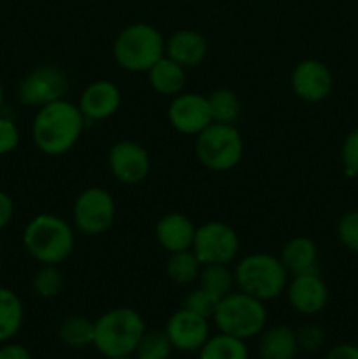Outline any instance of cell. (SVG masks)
<instances>
[{
	"label": "cell",
	"mask_w": 358,
	"mask_h": 359,
	"mask_svg": "<svg viewBox=\"0 0 358 359\" xmlns=\"http://www.w3.org/2000/svg\"><path fill=\"white\" fill-rule=\"evenodd\" d=\"M84 123L79 107L62 98L37 109L32 123V139L37 149L48 156H62L76 146Z\"/></svg>",
	"instance_id": "1"
},
{
	"label": "cell",
	"mask_w": 358,
	"mask_h": 359,
	"mask_svg": "<svg viewBox=\"0 0 358 359\" xmlns=\"http://www.w3.org/2000/svg\"><path fill=\"white\" fill-rule=\"evenodd\" d=\"M144 333L146 326L139 312L130 307H118L95 321L93 346L107 359L126 358L135 353Z\"/></svg>",
	"instance_id": "2"
},
{
	"label": "cell",
	"mask_w": 358,
	"mask_h": 359,
	"mask_svg": "<svg viewBox=\"0 0 358 359\" xmlns=\"http://www.w3.org/2000/svg\"><path fill=\"white\" fill-rule=\"evenodd\" d=\"M23 244L28 255L42 265H58L72 252L74 231L63 217L39 214L23 231Z\"/></svg>",
	"instance_id": "3"
},
{
	"label": "cell",
	"mask_w": 358,
	"mask_h": 359,
	"mask_svg": "<svg viewBox=\"0 0 358 359\" xmlns=\"http://www.w3.org/2000/svg\"><path fill=\"white\" fill-rule=\"evenodd\" d=\"M234 277L239 291L263 304L283 294L290 280L281 259L269 252H253L242 258L235 265Z\"/></svg>",
	"instance_id": "4"
},
{
	"label": "cell",
	"mask_w": 358,
	"mask_h": 359,
	"mask_svg": "<svg viewBox=\"0 0 358 359\" xmlns=\"http://www.w3.org/2000/svg\"><path fill=\"white\" fill-rule=\"evenodd\" d=\"M112 55L123 70L147 72L161 56H165V39L153 25H128L114 39Z\"/></svg>",
	"instance_id": "5"
},
{
	"label": "cell",
	"mask_w": 358,
	"mask_h": 359,
	"mask_svg": "<svg viewBox=\"0 0 358 359\" xmlns=\"http://www.w3.org/2000/svg\"><path fill=\"white\" fill-rule=\"evenodd\" d=\"M213 319L220 333L246 340L263 332L267 323V309L263 302L242 291H232L221 298Z\"/></svg>",
	"instance_id": "6"
},
{
	"label": "cell",
	"mask_w": 358,
	"mask_h": 359,
	"mask_svg": "<svg viewBox=\"0 0 358 359\" xmlns=\"http://www.w3.org/2000/svg\"><path fill=\"white\" fill-rule=\"evenodd\" d=\"M200 163L213 172H228L239 165L244 154V140L235 125L211 123L195 139Z\"/></svg>",
	"instance_id": "7"
},
{
	"label": "cell",
	"mask_w": 358,
	"mask_h": 359,
	"mask_svg": "<svg viewBox=\"0 0 358 359\" xmlns=\"http://www.w3.org/2000/svg\"><path fill=\"white\" fill-rule=\"evenodd\" d=\"M192 251L202 265H228L239 255V235L230 224L207 221L197 228Z\"/></svg>",
	"instance_id": "8"
},
{
	"label": "cell",
	"mask_w": 358,
	"mask_h": 359,
	"mask_svg": "<svg viewBox=\"0 0 358 359\" xmlns=\"http://www.w3.org/2000/svg\"><path fill=\"white\" fill-rule=\"evenodd\" d=\"M74 224L88 237L102 235L112 226L116 217V203L111 193L104 188H86L77 195L72 209Z\"/></svg>",
	"instance_id": "9"
},
{
	"label": "cell",
	"mask_w": 358,
	"mask_h": 359,
	"mask_svg": "<svg viewBox=\"0 0 358 359\" xmlns=\"http://www.w3.org/2000/svg\"><path fill=\"white\" fill-rule=\"evenodd\" d=\"M69 90V81L62 69L55 65H41L20 81L18 98L27 107L41 109L62 100Z\"/></svg>",
	"instance_id": "10"
},
{
	"label": "cell",
	"mask_w": 358,
	"mask_h": 359,
	"mask_svg": "<svg viewBox=\"0 0 358 359\" xmlns=\"http://www.w3.org/2000/svg\"><path fill=\"white\" fill-rule=\"evenodd\" d=\"M109 170L121 184L135 186L146 181L151 170L147 151L133 140H119L109 149Z\"/></svg>",
	"instance_id": "11"
},
{
	"label": "cell",
	"mask_w": 358,
	"mask_h": 359,
	"mask_svg": "<svg viewBox=\"0 0 358 359\" xmlns=\"http://www.w3.org/2000/svg\"><path fill=\"white\" fill-rule=\"evenodd\" d=\"M168 121L172 128L185 135H199L213 123L207 97L200 93H179L168 105Z\"/></svg>",
	"instance_id": "12"
},
{
	"label": "cell",
	"mask_w": 358,
	"mask_h": 359,
	"mask_svg": "<svg viewBox=\"0 0 358 359\" xmlns=\"http://www.w3.org/2000/svg\"><path fill=\"white\" fill-rule=\"evenodd\" d=\"M164 332L174 349L192 353L200 351L209 339V321L204 316L183 307L171 316Z\"/></svg>",
	"instance_id": "13"
},
{
	"label": "cell",
	"mask_w": 358,
	"mask_h": 359,
	"mask_svg": "<svg viewBox=\"0 0 358 359\" xmlns=\"http://www.w3.org/2000/svg\"><path fill=\"white\" fill-rule=\"evenodd\" d=\"M290 84L293 93L304 102H321L332 93L333 79L329 67L318 60H304L291 70Z\"/></svg>",
	"instance_id": "14"
},
{
	"label": "cell",
	"mask_w": 358,
	"mask_h": 359,
	"mask_svg": "<svg viewBox=\"0 0 358 359\" xmlns=\"http://www.w3.org/2000/svg\"><path fill=\"white\" fill-rule=\"evenodd\" d=\"M291 307L304 316H314L329 304V287L318 272H305L291 276L284 290Z\"/></svg>",
	"instance_id": "15"
},
{
	"label": "cell",
	"mask_w": 358,
	"mask_h": 359,
	"mask_svg": "<svg viewBox=\"0 0 358 359\" xmlns=\"http://www.w3.org/2000/svg\"><path fill=\"white\" fill-rule=\"evenodd\" d=\"M119 105H121V91L114 83L105 79L88 84L77 102L84 121L90 123L109 119L118 112Z\"/></svg>",
	"instance_id": "16"
},
{
	"label": "cell",
	"mask_w": 358,
	"mask_h": 359,
	"mask_svg": "<svg viewBox=\"0 0 358 359\" xmlns=\"http://www.w3.org/2000/svg\"><path fill=\"white\" fill-rule=\"evenodd\" d=\"M209 46L206 37L197 30H179L165 41V55L183 69H195L206 60Z\"/></svg>",
	"instance_id": "17"
},
{
	"label": "cell",
	"mask_w": 358,
	"mask_h": 359,
	"mask_svg": "<svg viewBox=\"0 0 358 359\" xmlns=\"http://www.w3.org/2000/svg\"><path fill=\"white\" fill-rule=\"evenodd\" d=\"M195 231L197 226L193 224V221L188 216L179 212L165 214L164 217H160V221L157 223V228H154L158 244L168 255L192 249Z\"/></svg>",
	"instance_id": "18"
},
{
	"label": "cell",
	"mask_w": 358,
	"mask_h": 359,
	"mask_svg": "<svg viewBox=\"0 0 358 359\" xmlns=\"http://www.w3.org/2000/svg\"><path fill=\"white\" fill-rule=\"evenodd\" d=\"M281 263L290 276L305 272H316L318 263V248L307 237H293L283 245L279 255Z\"/></svg>",
	"instance_id": "19"
},
{
	"label": "cell",
	"mask_w": 358,
	"mask_h": 359,
	"mask_svg": "<svg viewBox=\"0 0 358 359\" xmlns=\"http://www.w3.org/2000/svg\"><path fill=\"white\" fill-rule=\"evenodd\" d=\"M147 79L157 93L175 97L183 93V88L186 84V69H183L179 63L165 55L147 70Z\"/></svg>",
	"instance_id": "20"
},
{
	"label": "cell",
	"mask_w": 358,
	"mask_h": 359,
	"mask_svg": "<svg viewBox=\"0 0 358 359\" xmlns=\"http://www.w3.org/2000/svg\"><path fill=\"white\" fill-rule=\"evenodd\" d=\"M297 351V333L288 326L269 328L260 339L258 354L262 359H293Z\"/></svg>",
	"instance_id": "21"
},
{
	"label": "cell",
	"mask_w": 358,
	"mask_h": 359,
	"mask_svg": "<svg viewBox=\"0 0 358 359\" xmlns=\"http://www.w3.org/2000/svg\"><path fill=\"white\" fill-rule=\"evenodd\" d=\"M23 325V305L18 294L0 287V342H7Z\"/></svg>",
	"instance_id": "22"
},
{
	"label": "cell",
	"mask_w": 358,
	"mask_h": 359,
	"mask_svg": "<svg viewBox=\"0 0 358 359\" xmlns=\"http://www.w3.org/2000/svg\"><path fill=\"white\" fill-rule=\"evenodd\" d=\"M200 269H202V263L199 262L195 252L192 249H186V251L172 252L168 256L165 272H167L168 279L174 284H178V286H188V284H193L195 280H199Z\"/></svg>",
	"instance_id": "23"
},
{
	"label": "cell",
	"mask_w": 358,
	"mask_h": 359,
	"mask_svg": "<svg viewBox=\"0 0 358 359\" xmlns=\"http://www.w3.org/2000/svg\"><path fill=\"white\" fill-rule=\"evenodd\" d=\"M209 102L211 118L213 123H221V125H235V121L241 116V100L237 93L230 88H218L213 93L207 95Z\"/></svg>",
	"instance_id": "24"
},
{
	"label": "cell",
	"mask_w": 358,
	"mask_h": 359,
	"mask_svg": "<svg viewBox=\"0 0 358 359\" xmlns=\"http://www.w3.org/2000/svg\"><path fill=\"white\" fill-rule=\"evenodd\" d=\"M200 359H248V347L244 340L220 333L200 347Z\"/></svg>",
	"instance_id": "25"
},
{
	"label": "cell",
	"mask_w": 358,
	"mask_h": 359,
	"mask_svg": "<svg viewBox=\"0 0 358 359\" xmlns=\"http://www.w3.org/2000/svg\"><path fill=\"white\" fill-rule=\"evenodd\" d=\"M60 340L72 349H81L93 344L95 323L83 316H69L58 328Z\"/></svg>",
	"instance_id": "26"
},
{
	"label": "cell",
	"mask_w": 358,
	"mask_h": 359,
	"mask_svg": "<svg viewBox=\"0 0 358 359\" xmlns=\"http://www.w3.org/2000/svg\"><path fill=\"white\" fill-rule=\"evenodd\" d=\"M199 286L221 300L234 291V272H230L228 265H202L199 273Z\"/></svg>",
	"instance_id": "27"
},
{
	"label": "cell",
	"mask_w": 358,
	"mask_h": 359,
	"mask_svg": "<svg viewBox=\"0 0 358 359\" xmlns=\"http://www.w3.org/2000/svg\"><path fill=\"white\" fill-rule=\"evenodd\" d=\"M63 284L65 279L58 265H42L32 279V287L41 298L58 297L63 290Z\"/></svg>",
	"instance_id": "28"
},
{
	"label": "cell",
	"mask_w": 358,
	"mask_h": 359,
	"mask_svg": "<svg viewBox=\"0 0 358 359\" xmlns=\"http://www.w3.org/2000/svg\"><path fill=\"white\" fill-rule=\"evenodd\" d=\"M171 349L172 346L165 332L153 330V332L144 333L142 339H140L139 346L135 349V359H167Z\"/></svg>",
	"instance_id": "29"
},
{
	"label": "cell",
	"mask_w": 358,
	"mask_h": 359,
	"mask_svg": "<svg viewBox=\"0 0 358 359\" xmlns=\"http://www.w3.org/2000/svg\"><path fill=\"white\" fill-rule=\"evenodd\" d=\"M218 304H220V300L216 297H213L207 290H204L202 286H197L185 298V309L197 312V314L204 316L207 319L213 318Z\"/></svg>",
	"instance_id": "30"
},
{
	"label": "cell",
	"mask_w": 358,
	"mask_h": 359,
	"mask_svg": "<svg viewBox=\"0 0 358 359\" xmlns=\"http://www.w3.org/2000/svg\"><path fill=\"white\" fill-rule=\"evenodd\" d=\"M337 233L350 251L358 252V210H351L340 217Z\"/></svg>",
	"instance_id": "31"
},
{
	"label": "cell",
	"mask_w": 358,
	"mask_h": 359,
	"mask_svg": "<svg viewBox=\"0 0 358 359\" xmlns=\"http://www.w3.org/2000/svg\"><path fill=\"white\" fill-rule=\"evenodd\" d=\"M20 144V130L14 119L0 112V154H9Z\"/></svg>",
	"instance_id": "32"
},
{
	"label": "cell",
	"mask_w": 358,
	"mask_h": 359,
	"mask_svg": "<svg viewBox=\"0 0 358 359\" xmlns=\"http://www.w3.org/2000/svg\"><path fill=\"white\" fill-rule=\"evenodd\" d=\"M343 163L347 175L358 174V128L346 137L343 144Z\"/></svg>",
	"instance_id": "33"
},
{
	"label": "cell",
	"mask_w": 358,
	"mask_h": 359,
	"mask_svg": "<svg viewBox=\"0 0 358 359\" xmlns=\"http://www.w3.org/2000/svg\"><path fill=\"white\" fill-rule=\"evenodd\" d=\"M298 347H304L307 351H314L318 347L323 346V340H325V335H323L321 330L318 326H305L300 332L297 333Z\"/></svg>",
	"instance_id": "34"
},
{
	"label": "cell",
	"mask_w": 358,
	"mask_h": 359,
	"mask_svg": "<svg viewBox=\"0 0 358 359\" xmlns=\"http://www.w3.org/2000/svg\"><path fill=\"white\" fill-rule=\"evenodd\" d=\"M14 216V202L6 191L0 189V230L11 223Z\"/></svg>",
	"instance_id": "35"
},
{
	"label": "cell",
	"mask_w": 358,
	"mask_h": 359,
	"mask_svg": "<svg viewBox=\"0 0 358 359\" xmlns=\"http://www.w3.org/2000/svg\"><path fill=\"white\" fill-rule=\"evenodd\" d=\"M325 359H358V347L351 344H340L330 349Z\"/></svg>",
	"instance_id": "36"
},
{
	"label": "cell",
	"mask_w": 358,
	"mask_h": 359,
	"mask_svg": "<svg viewBox=\"0 0 358 359\" xmlns=\"http://www.w3.org/2000/svg\"><path fill=\"white\" fill-rule=\"evenodd\" d=\"M0 359H32V356L20 344H7L0 349Z\"/></svg>",
	"instance_id": "37"
},
{
	"label": "cell",
	"mask_w": 358,
	"mask_h": 359,
	"mask_svg": "<svg viewBox=\"0 0 358 359\" xmlns=\"http://www.w3.org/2000/svg\"><path fill=\"white\" fill-rule=\"evenodd\" d=\"M2 109H4V88L2 84H0V112H2Z\"/></svg>",
	"instance_id": "38"
},
{
	"label": "cell",
	"mask_w": 358,
	"mask_h": 359,
	"mask_svg": "<svg viewBox=\"0 0 358 359\" xmlns=\"http://www.w3.org/2000/svg\"><path fill=\"white\" fill-rule=\"evenodd\" d=\"M112 359H133V358H130V356H126V358H112Z\"/></svg>",
	"instance_id": "39"
},
{
	"label": "cell",
	"mask_w": 358,
	"mask_h": 359,
	"mask_svg": "<svg viewBox=\"0 0 358 359\" xmlns=\"http://www.w3.org/2000/svg\"><path fill=\"white\" fill-rule=\"evenodd\" d=\"M0 270H2V256H0Z\"/></svg>",
	"instance_id": "40"
}]
</instances>
